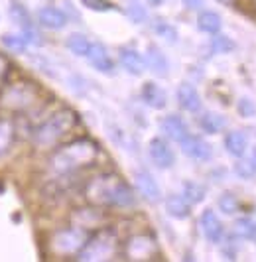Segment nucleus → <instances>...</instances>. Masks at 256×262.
<instances>
[{
  "label": "nucleus",
  "mask_w": 256,
  "mask_h": 262,
  "mask_svg": "<svg viewBox=\"0 0 256 262\" xmlns=\"http://www.w3.org/2000/svg\"><path fill=\"white\" fill-rule=\"evenodd\" d=\"M83 195L91 205L97 207H118V209H128L134 207L136 195L132 187L113 171H104L95 178H91L83 187Z\"/></svg>",
  "instance_id": "f257e3e1"
},
{
  "label": "nucleus",
  "mask_w": 256,
  "mask_h": 262,
  "mask_svg": "<svg viewBox=\"0 0 256 262\" xmlns=\"http://www.w3.org/2000/svg\"><path fill=\"white\" fill-rule=\"evenodd\" d=\"M99 158V146L91 138H75L51 152L48 166L53 176H71L93 166Z\"/></svg>",
  "instance_id": "f03ea898"
},
{
  "label": "nucleus",
  "mask_w": 256,
  "mask_h": 262,
  "mask_svg": "<svg viewBox=\"0 0 256 262\" xmlns=\"http://www.w3.org/2000/svg\"><path fill=\"white\" fill-rule=\"evenodd\" d=\"M77 122H79V117H77L75 111L59 108L34 130L32 140L39 150H53V148H57V144L63 138H67L71 132L75 130Z\"/></svg>",
  "instance_id": "7ed1b4c3"
},
{
  "label": "nucleus",
  "mask_w": 256,
  "mask_h": 262,
  "mask_svg": "<svg viewBox=\"0 0 256 262\" xmlns=\"http://www.w3.org/2000/svg\"><path fill=\"white\" fill-rule=\"evenodd\" d=\"M120 241L116 235L115 229L111 227H101L97 229L93 235L87 238L85 247L77 254V260L81 262H102V260H113L118 252Z\"/></svg>",
  "instance_id": "20e7f679"
},
{
  "label": "nucleus",
  "mask_w": 256,
  "mask_h": 262,
  "mask_svg": "<svg viewBox=\"0 0 256 262\" xmlns=\"http://www.w3.org/2000/svg\"><path fill=\"white\" fill-rule=\"evenodd\" d=\"M87 238H89L87 231L79 229L75 225L57 229L51 233L48 243H46L48 254L53 258H73V256L77 258V254L85 247Z\"/></svg>",
  "instance_id": "39448f33"
},
{
  "label": "nucleus",
  "mask_w": 256,
  "mask_h": 262,
  "mask_svg": "<svg viewBox=\"0 0 256 262\" xmlns=\"http://www.w3.org/2000/svg\"><path fill=\"white\" fill-rule=\"evenodd\" d=\"M39 103V87L32 81H14L4 85L0 93V106L12 113H26Z\"/></svg>",
  "instance_id": "423d86ee"
},
{
  "label": "nucleus",
  "mask_w": 256,
  "mask_h": 262,
  "mask_svg": "<svg viewBox=\"0 0 256 262\" xmlns=\"http://www.w3.org/2000/svg\"><path fill=\"white\" fill-rule=\"evenodd\" d=\"M124 256L128 260H154V256H158V243L146 233L132 235L124 243Z\"/></svg>",
  "instance_id": "0eeeda50"
},
{
  "label": "nucleus",
  "mask_w": 256,
  "mask_h": 262,
  "mask_svg": "<svg viewBox=\"0 0 256 262\" xmlns=\"http://www.w3.org/2000/svg\"><path fill=\"white\" fill-rule=\"evenodd\" d=\"M8 14H10V20L20 28V32L28 38L30 43H41V39H39L41 36L36 32L34 22H32V16H30L28 8H26L22 2L12 0V2H10V8H8Z\"/></svg>",
  "instance_id": "6e6552de"
},
{
  "label": "nucleus",
  "mask_w": 256,
  "mask_h": 262,
  "mask_svg": "<svg viewBox=\"0 0 256 262\" xmlns=\"http://www.w3.org/2000/svg\"><path fill=\"white\" fill-rule=\"evenodd\" d=\"M104 221H106V217H104L102 207L91 205V203L89 207H79L71 213V223L83 231H97V229L104 227Z\"/></svg>",
  "instance_id": "1a4fd4ad"
},
{
  "label": "nucleus",
  "mask_w": 256,
  "mask_h": 262,
  "mask_svg": "<svg viewBox=\"0 0 256 262\" xmlns=\"http://www.w3.org/2000/svg\"><path fill=\"white\" fill-rule=\"evenodd\" d=\"M148 156L160 170H169L176 164V154L164 138H152L148 142Z\"/></svg>",
  "instance_id": "9d476101"
},
{
  "label": "nucleus",
  "mask_w": 256,
  "mask_h": 262,
  "mask_svg": "<svg viewBox=\"0 0 256 262\" xmlns=\"http://www.w3.org/2000/svg\"><path fill=\"white\" fill-rule=\"evenodd\" d=\"M181 152L185 156H189L191 160H197V162H207L213 156V148L211 144L203 140L201 136H193V134H187L181 142Z\"/></svg>",
  "instance_id": "9b49d317"
},
{
  "label": "nucleus",
  "mask_w": 256,
  "mask_h": 262,
  "mask_svg": "<svg viewBox=\"0 0 256 262\" xmlns=\"http://www.w3.org/2000/svg\"><path fill=\"white\" fill-rule=\"evenodd\" d=\"M134 185H136L138 193H140L146 201L158 203V201L162 199V189H160V185L154 180V176L150 171H146V170L134 171Z\"/></svg>",
  "instance_id": "f8f14e48"
},
{
  "label": "nucleus",
  "mask_w": 256,
  "mask_h": 262,
  "mask_svg": "<svg viewBox=\"0 0 256 262\" xmlns=\"http://www.w3.org/2000/svg\"><path fill=\"white\" fill-rule=\"evenodd\" d=\"M199 227H201V233H203V236L209 241V243L217 245V243L223 241L225 229H223V223H221V219H219L217 213H215L213 209H205L203 213H201Z\"/></svg>",
  "instance_id": "ddd939ff"
},
{
  "label": "nucleus",
  "mask_w": 256,
  "mask_h": 262,
  "mask_svg": "<svg viewBox=\"0 0 256 262\" xmlns=\"http://www.w3.org/2000/svg\"><path fill=\"white\" fill-rule=\"evenodd\" d=\"M87 59L99 73H104V75H113L115 73V61H113L109 50L102 43H91Z\"/></svg>",
  "instance_id": "4468645a"
},
{
  "label": "nucleus",
  "mask_w": 256,
  "mask_h": 262,
  "mask_svg": "<svg viewBox=\"0 0 256 262\" xmlns=\"http://www.w3.org/2000/svg\"><path fill=\"white\" fill-rule=\"evenodd\" d=\"M118 59H120L122 69H126V73L134 75V77H140L144 73V69H146V59L134 48H120Z\"/></svg>",
  "instance_id": "2eb2a0df"
},
{
  "label": "nucleus",
  "mask_w": 256,
  "mask_h": 262,
  "mask_svg": "<svg viewBox=\"0 0 256 262\" xmlns=\"http://www.w3.org/2000/svg\"><path fill=\"white\" fill-rule=\"evenodd\" d=\"M160 130L164 132V136H167L174 142H181L189 134V128H187L185 120L181 117H178V115H167V117L162 118Z\"/></svg>",
  "instance_id": "dca6fc26"
},
{
  "label": "nucleus",
  "mask_w": 256,
  "mask_h": 262,
  "mask_svg": "<svg viewBox=\"0 0 256 262\" xmlns=\"http://www.w3.org/2000/svg\"><path fill=\"white\" fill-rule=\"evenodd\" d=\"M67 22V14L55 6H46L38 12V24L46 30H63Z\"/></svg>",
  "instance_id": "f3484780"
},
{
  "label": "nucleus",
  "mask_w": 256,
  "mask_h": 262,
  "mask_svg": "<svg viewBox=\"0 0 256 262\" xmlns=\"http://www.w3.org/2000/svg\"><path fill=\"white\" fill-rule=\"evenodd\" d=\"M178 105L187 113H199L201 111V97L191 83H181L178 87Z\"/></svg>",
  "instance_id": "a211bd4d"
},
{
  "label": "nucleus",
  "mask_w": 256,
  "mask_h": 262,
  "mask_svg": "<svg viewBox=\"0 0 256 262\" xmlns=\"http://www.w3.org/2000/svg\"><path fill=\"white\" fill-rule=\"evenodd\" d=\"M144 59H146V67L152 71L154 75L166 77L167 73H169V63H167L166 53L162 52L158 46L150 43L148 50H146V57H144Z\"/></svg>",
  "instance_id": "6ab92c4d"
},
{
  "label": "nucleus",
  "mask_w": 256,
  "mask_h": 262,
  "mask_svg": "<svg viewBox=\"0 0 256 262\" xmlns=\"http://www.w3.org/2000/svg\"><path fill=\"white\" fill-rule=\"evenodd\" d=\"M142 101L146 103V105L150 106V108H156V111H162L164 106L167 105V95L166 91L160 87V85H156L154 81H148V83H144L142 85Z\"/></svg>",
  "instance_id": "aec40b11"
},
{
  "label": "nucleus",
  "mask_w": 256,
  "mask_h": 262,
  "mask_svg": "<svg viewBox=\"0 0 256 262\" xmlns=\"http://www.w3.org/2000/svg\"><path fill=\"white\" fill-rule=\"evenodd\" d=\"M166 211L169 217L183 221V219H187V217L191 215V203H189L183 195L174 193V195L166 197Z\"/></svg>",
  "instance_id": "412c9836"
},
{
  "label": "nucleus",
  "mask_w": 256,
  "mask_h": 262,
  "mask_svg": "<svg viewBox=\"0 0 256 262\" xmlns=\"http://www.w3.org/2000/svg\"><path fill=\"white\" fill-rule=\"evenodd\" d=\"M225 148H227V152H229L230 156L243 158L244 152H246V148H248V140H246L244 132H241V130L229 132V134L225 136Z\"/></svg>",
  "instance_id": "4be33fe9"
},
{
  "label": "nucleus",
  "mask_w": 256,
  "mask_h": 262,
  "mask_svg": "<svg viewBox=\"0 0 256 262\" xmlns=\"http://www.w3.org/2000/svg\"><path fill=\"white\" fill-rule=\"evenodd\" d=\"M197 28L205 32V34H219L221 28H223V22H221V16L217 12H211V10H205V12L199 14L197 18Z\"/></svg>",
  "instance_id": "5701e85b"
},
{
  "label": "nucleus",
  "mask_w": 256,
  "mask_h": 262,
  "mask_svg": "<svg viewBox=\"0 0 256 262\" xmlns=\"http://www.w3.org/2000/svg\"><path fill=\"white\" fill-rule=\"evenodd\" d=\"M65 48L73 53V55H77V57H87L91 41L83 34H71V36H67V39H65Z\"/></svg>",
  "instance_id": "b1692460"
},
{
  "label": "nucleus",
  "mask_w": 256,
  "mask_h": 262,
  "mask_svg": "<svg viewBox=\"0 0 256 262\" xmlns=\"http://www.w3.org/2000/svg\"><path fill=\"white\" fill-rule=\"evenodd\" d=\"M199 126L207 134H217V132H221L227 126V120H225V117L217 115V113H205L203 117L199 118Z\"/></svg>",
  "instance_id": "393cba45"
},
{
  "label": "nucleus",
  "mask_w": 256,
  "mask_h": 262,
  "mask_svg": "<svg viewBox=\"0 0 256 262\" xmlns=\"http://www.w3.org/2000/svg\"><path fill=\"white\" fill-rule=\"evenodd\" d=\"M14 136H16V128H14L12 120L0 118V158L10 150V146L14 142Z\"/></svg>",
  "instance_id": "a878e982"
},
{
  "label": "nucleus",
  "mask_w": 256,
  "mask_h": 262,
  "mask_svg": "<svg viewBox=\"0 0 256 262\" xmlns=\"http://www.w3.org/2000/svg\"><path fill=\"white\" fill-rule=\"evenodd\" d=\"M217 205L225 215H234V213L241 211V199H239V195H234L232 191H225V193L219 195Z\"/></svg>",
  "instance_id": "bb28decb"
},
{
  "label": "nucleus",
  "mask_w": 256,
  "mask_h": 262,
  "mask_svg": "<svg viewBox=\"0 0 256 262\" xmlns=\"http://www.w3.org/2000/svg\"><path fill=\"white\" fill-rule=\"evenodd\" d=\"M2 43H4V48H6L8 52H12V53L26 52V48L30 46V41H28V38H26L22 32H20V34H4V36H2Z\"/></svg>",
  "instance_id": "cd10ccee"
},
{
  "label": "nucleus",
  "mask_w": 256,
  "mask_h": 262,
  "mask_svg": "<svg viewBox=\"0 0 256 262\" xmlns=\"http://www.w3.org/2000/svg\"><path fill=\"white\" fill-rule=\"evenodd\" d=\"M232 233L244 241L256 238V221H252L250 217H241V219H237V223L232 227Z\"/></svg>",
  "instance_id": "c85d7f7f"
},
{
  "label": "nucleus",
  "mask_w": 256,
  "mask_h": 262,
  "mask_svg": "<svg viewBox=\"0 0 256 262\" xmlns=\"http://www.w3.org/2000/svg\"><path fill=\"white\" fill-rule=\"evenodd\" d=\"M181 195L185 197L191 205H195V203H201L205 199V187L201 184H197V182H183V185H181Z\"/></svg>",
  "instance_id": "c756f323"
},
{
  "label": "nucleus",
  "mask_w": 256,
  "mask_h": 262,
  "mask_svg": "<svg viewBox=\"0 0 256 262\" xmlns=\"http://www.w3.org/2000/svg\"><path fill=\"white\" fill-rule=\"evenodd\" d=\"M154 32L160 38L166 39L167 43H178V30H176V26H172L169 22H166V20H156L154 22Z\"/></svg>",
  "instance_id": "7c9ffc66"
},
{
  "label": "nucleus",
  "mask_w": 256,
  "mask_h": 262,
  "mask_svg": "<svg viewBox=\"0 0 256 262\" xmlns=\"http://www.w3.org/2000/svg\"><path fill=\"white\" fill-rule=\"evenodd\" d=\"M211 50L215 53H229L234 50V41L223 34H215V38H211Z\"/></svg>",
  "instance_id": "2f4dec72"
},
{
  "label": "nucleus",
  "mask_w": 256,
  "mask_h": 262,
  "mask_svg": "<svg viewBox=\"0 0 256 262\" xmlns=\"http://www.w3.org/2000/svg\"><path fill=\"white\" fill-rule=\"evenodd\" d=\"M234 173L243 180H252L256 176V164L252 160H239L234 164Z\"/></svg>",
  "instance_id": "473e14b6"
},
{
  "label": "nucleus",
  "mask_w": 256,
  "mask_h": 262,
  "mask_svg": "<svg viewBox=\"0 0 256 262\" xmlns=\"http://www.w3.org/2000/svg\"><path fill=\"white\" fill-rule=\"evenodd\" d=\"M126 16L134 22V24H142V22H146V18H148V12H146V8L138 4V2H132V4H128L126 8Z\"/></svg>",
  "instance_id": "72a5a7b5"
},
{
  "label": "nucleus",
  "mask_w": 256,
  "mask_h": 262,
  "mask_svg": "<svg viewBox=\"0 0 256 262\" xmlns=\"http://www.w3.org/2000/svg\"><path fill=\"white\" fill-rule=\"evenodd\" d=\"M237 111H239V115L243 118H252L256 117V103L252 99H248V97H243L237 103Z\"/></svg>",
  "instance_id": "f704fd0d"
},
{
  "label": "nucleus",
  "mask_w": 256,
  "mask_h": 262,
  "mask_svg": "<svg viewBox=\"0 0 256 262\" xmlns=\"http://www.w3.org/2000/svg\"><path fill=\"white\" fill-rule=\"evenodd\" d=\"M81 4L85 8H89L93 12H111L115 10V4L109 0H81Z\"/></svg>",
  "instance_id": "c9c22d12"
},
{
  "label": "nucleus",
  "mask_w": 256,
  "mask_h": 262,
  "mask_svg": "<svg viewBox=\"0 0 256 262\" xmlns=\"http://www.w3.org/2000/svg\"><path fill=\"white\" fill-rule=\"evenodd\" d=\"M8 69H10V63H8L6 55L0 53V87H4V81H6V75H8Z\"/></svg>",
  "instance_id": "e433bc0d"
},
{
  "label": "nucleus",
  "mask_w": 256,
  "mask_h": 262,
  "mask_svg": "<svg viewBox=\"0 0 256 262\" xmlns=\"http://www.w3.org/2000/svg\"><path fill=\"white\" fill-rule=\"evenodd\" d=\"M183 4H185V8H189V10H201L205 4V0H181Z\"/></svg>",
  "instance_id": "4c0bfd02"
},
{
  "label": "nucleus",
  "mask_w": 256,
  "mask_h": 262,
  "mask_svg": "<svg viewBox=\"0 0 256 262\" xmlns=\"http://www.w3.org/2000/svg\"><path fill=\"white\" fill-rule=\"evenodd\" d=\"M150 6H162L164 4V0H146Z\"/></svg>",
  "instance_id": "58836bf2"
},
{
  "label": "nucleus",
  "mask_w": 256,
  "mask_h": 262,
  "mask_svg": "<svg viewBox=\"0 0 256 262\" xmlns=\"http://www.w3.org/2000/svg\"><path fill=\"white\" fill-rule=\"evenodd\" d=\"M219 2H223V4H232L234 0H219Z\"/></svg>",
  "instance_id": "ea45409f"
},
{
  "label": "nucleus",
  "mask_w": 256,
  "mask_h": 262,
  "mask_svg": "<svg viewBox=\"0 0 256 262\" xmlns=\"http://www.w3.org/2000/svg\"><path fill=\"white\" fill-rule=\"evenodd\" d=\"M252 162L256 164V150H254V156H252Z\"/></svg>",
  "instance_id": "a19ab883"
}]
</instances>
